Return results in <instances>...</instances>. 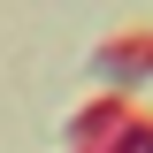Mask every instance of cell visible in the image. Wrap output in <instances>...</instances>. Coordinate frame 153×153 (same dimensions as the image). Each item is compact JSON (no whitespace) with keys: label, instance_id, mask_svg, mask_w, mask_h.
I'll return each mask as SVG.
<instances>
[{"label":"cell","instance_id":"3957f363","mask_svg":"<svg viewBox=\"0 0 153 153\" xmlns=\"http://www.w3.org/2000/svg\"><path fill=\"white\" fill-rule=\"evenodd\" d=\"M92 153H153V115H138L123 138H107V146H92Z\"/></svg>","mask_w":153,"mask_h":153},{"label":"cell","instance_id":"7a4b0ae2","mask_svg":"<svg viewBox=\"0 0 153 153\" xmlns=\"http://www.w3.org/2000/svg\"><path fill=\"white\" fill-rule=\"evenodd\" d=\"M138 115H146L138 100H123V92H100L92 107H76V115H69V153H92V146H107V138H123Z\"/></svg>","mask_w":153,"mask_h":153},{"label":"cell","instance_id":"6da1fadb","mask_svg":"<svg viewBox=\"0 0 153 153\" xmlns=\"http://www.w3.org/2000/svg\"><path fill=\"white\" fill-rule=\"evenodd\" d=\"M92 69L107 76L123 100H138V84L153 76V23H138V31H107L100 54H92Z\"/></svg>","mask_w":153,"mask_h":153}]
</instances>
